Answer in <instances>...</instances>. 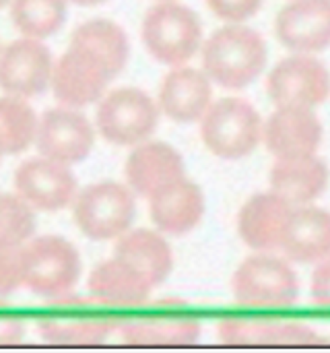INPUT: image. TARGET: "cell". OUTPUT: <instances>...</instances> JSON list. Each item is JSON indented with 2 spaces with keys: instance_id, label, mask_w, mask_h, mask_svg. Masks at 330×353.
<instances>
[{
  "instance_id": "cell-1",
  "label": "cell",
  "mask_w": 330,
  "mask_h": 353,
  "mask_svg": "<svg viewBox=\"0 0 330 353\" xmlns=\"http://www.w3.org/2000/svg\"><path fill=\"white\" fill-rule=\"evenodd\" d=\"M267 64L262 35L246 25H225L203 46V70L225 89H244L258 79Z\"/></svg>"
},
{
  "instance_id": "cell-2",
  "label": "cell",
  "mask_w": 330,
  "mask_h": 353,
  "mask_svg": "<svg viewBox=\"0 0 330 353\" xmlns=\"http://www.w3.org/2000/svg\"><path fill=\"white\" fill-rule=\"evenodd\" d=\"M141 35L155 60L182 66L203 43V23L190 6L178 0H159L145 12Z\"/></svg>"
},
{
  "instance_id": "cell-3",
  "label": "cell",
  "mask_w": 330,
  "mask_h": 353,
  "mask_svg": "<svg viewBox=\"0 0 330 353\" xmlns=\"http://www.w3.org/2000/svg\"><path fill=\"white\" fill-rule=\"evenodd\" d=\"M81 267V254L66 238L39 236L23 246V288L45 300L70 294Z\"/></svg>"
},
{
  "instance_id": "cell-4",
  "label": "cell",
  "mask_w": 330,
  "mask_h": 353,
  "mask_svg": "<svg viewBox=\"0 0 330 353\" xmlns=\"http://www.w3.org/2000/svg\"><path fill=\"white\" fill-rule=\"evenodd\" d=\"M262 128L256 108L240 97L213 101L200 118V137L207 149L221 159L250 155L262 139Z\"/></svg>"
},
{
  "instance_id": "cell-5",
  "label": "cell",
  "mask_w": 330,
  "mask_h": 353,
  "mask_svg": "<svg viewBox=\"0 0 330 353\" xmlns=\"http://www.w3.org/2000/svg\"><path fill=\"white\" fill-rule=\"evenodd\" d=\"M136 215V201L130 188L118 182H97L79 192L72 201L76 228L97 242L124 236Z\"/></svg>"
},
{
  "instance_id": "cell-6",
  "label": "cell",
  "mask_w": 330,
  "mask_h": 353,
  "mask_svg": "<svg viewBox=\"0 0 330 353\" xmlns=\"http://www.w3.org/2000/svg\"><path fill=\"white\" fill-rule=\"evenodd\" d=\"M159 105L138 87H118L101 97L95 124L99 134L120 147H136L155 132Z\"/></svg>"
},
{
  "instance_id": "cell-7",
  "label": "cell",
  "mask_w": 330,
  "mask_h": 353,
  "mask_svg": "<svg viewBox=\"0 0 330 353\" xmlns=\"http://www.w3.org/2000/svg\"><path fill=\"white\" fill-rule=\"evenodd\" d=\"M238 304L250 308H289L300 298V279L281 259L256 254L246 259L231 277Z\"/></svg>"
},
{
  "instance_id": "cell-8",
  "label": "cell",
  "mask_w": 330,
  "mask_h": 353,
  "mask_svg": "<svg viewBox=\"0 0 330 353\" xmlns=\"http://www.w3.org/2000/svg\"><path fill=\"white\" fill-rule=\"evenodd\" d=\"M97 304V302H95ZM95 304L70 294L50 300V314L39 321L37 329L43 341L54 345H99L114 331L112 319L99 316Z\"/></svg>"
},
{
  "instance_id": "cell-9",
  "label": "cell",
  "mask_w": 330,
  "mask_h": 353,
  "mask_svg": "<svg viewBox=\"0 0 330 353\" xmlns=\"http://www.w3.org/2000/svg\"><path fill=\"white\" fill-rule=\"evenodd\" d=\"M107 64L83 46L70 48L54 62L52 91L66 108H85L99 101L112 81Z\"/></svg>"
},
{
  "instance_id": "cell-10",
  "label": "cell",
  "mask_w": 330,
  "mask_h": 353,
  "mask_svg": "<svg viewBox=\"0 0 330 353\" xmlns=\"http://www.w3.org/2000/svg\"><path fill=\"white\" fill-rule=\"evenodd\" d=\"M267 91L273 103L316 108L330 93L329 68L310 54L287 56L275 64L267 79Z\"/></svg>"
},
{
  "instance_id": "cell-11",
  "label": "cell",
  "mask_w": 330,
  "mask_h": 353,
  "mask_svg": "<svg viewBox=\"0 0 330 353\" xmlns=\"http://www.w3.org/2000/svg\"><path fill=\"white\" fill-rule=\"evenodd\" d=\"M95 143V130L76 108H50L39 116L35 147L39 155L72 165L89 157Z\"/></svg>"
},
{
  "instance_id": "cell-12",
  "label": "cell",
  "mask_w": 330,
  "mask_h": 353,
  "mask_svg": "<svg viewBox=\"0 0 330 353\" xmlns=\"http://www.w3.org/2000/svg\"><path fill=\"white\" fill-rule=\"evenodd\" d=\"M54 58L41 39L19 37L0 52V89L14 97H35L52 85Z\"/></svg>"
},
{
  "instance_id": "cell-13",
  "label": "cell",
  "mask_w": 330,
  "mask_h": 353,
  "mask_svg": "<svg viewBox=\"0 0 330 353\" xmlns=\"http://www.w3.org/2000/svg\"><path fill=\"white\" fill-rule=\"evenodd\" d=\"M14 192L37 211H60L76 196V178L66 163L43 155L23 161L14 172Z\"/></svg>"
},
{
  "instance_id": "cell-14",
  "label": "cell",
  "mask_w": 330,
  "mask_h": 353,
  "mask_svg": "<svg viewBox=\"0 0 330 353\" xmlns=\"http://www.w3.org/2000/svg\"><path fill=\"white\" fill-rule=\"evenodd\" d=\"M267 149L277 159L316 155L322 143V124L312 108L279 105L262 128Z\"/></svg>"
},
{
  "instance_id": "cell-15",
  "label": "cell",
  "mask_w": 330,
  "mask_h": 353,
  "mask_svg": "<svg viewBox=\"0 0 330 353\" xmlns=\"http://www.w3.org/2000/svg\"><path fill=\"white\" fill-rule=\"evenodd\" d=\"M124 174L130 190L145 199H151L163 188L186 178L182 155L161 141H145L136 145L126 159Z\"/></svg>"
},
{
  "instance_id": "cell-16",
  "label": "cell",
  "mask_w": 330,
  "mask_h": 353,
  "mask_svg": "<svg viewBox=\"0 0 330 353\" xmlns=\"http://www.w3.org/2000/svg\"><path fill=\"white\" fill-rule=\"evenodd\" d=\"M279 41L298 52H320L330 46V0H291L277 14Z\"/></svg>"
},
{
  "instance_id": "cell-17",
  "label": "cell",
  "mask_w": 330,
  "mask_h": 353,
  "mask_svg": "<svg viewBox=\"0 0 330 353\" xmlns=\"http://www.w3.org/2000/svg\"><path fill=\"white\" fill-rule=\"evenodd\" d=\"M213 81L205 70L174 66L159 85V110L174 122L190 124L205 116L213 103Z\"/></svg>"
},
{
  "instance_id": "cell-18",
  "label": "cell",
  "mask_w": 330,
  "mask_h": 353,
  "mask_svg": "<svg viewBox=\"0 0 330 353\" xmlns=\"http://www.w3.org/2000/svg\"><path fill=\"white\" fill-rule=\"evenodd\" d=\"M291 213L293 207L273 190L256 194L242 207L238 215V234L252 250H281Z\"/></svg>"
},
{
  "instance_id": "cell-19",
  "label": "cell",
  "mask_w": 330,
  "mask_h": 353,
  "mask_svg": "<svg viewBox=\"0 0 330 353\" xmlns=\"http://www.w3.org/2000/svg\"><path fill=\"white\" fill-rule=\"evenodd\" d=\"M151 219L167 236H186L198 228L205 215L203 190L188 178L163 188L149 199Z\"/></svg>"
},
{
  "instance_id": "cell-20",
  "label": "cell",
  "mask_w": 330,
  "mask_h": 353,
  "mask_svg": "<svg viewBox=\"0 0 330 353\" xmlns=\"http://www.w3.org/2000/svg\"><path fill=\"white\" fill-rule=\"evenodd\" d=\"M87 288L97 304L118 308L141 306L153 292L151 281L118 256L97 265L89 275Z\"/></svg>"
},
{
  "instance_id": "cell-21",
  "label": "cell",
  "mask_w": 330,
  "mask_h": 353,
  "mask_svg": "<svg viewBox=\"0 0 330 353\" xmlns=\"http://www.w3.org/2000/svg\"><path fill=\"white\" fill-rule=\"evenodd\" d=\"M281 250L296 263H322L330 256V213L318 207H293Z\"/></svg>"
},
{
  "instance_id": "cell-22",
  "label": "cell",
  "mask_w": 330,
  "mask_h": 353,
  "mask_svg": "<svg viewBox=\"0 0 330 353\" xmlns=\"http://www.w3.org/2000/svg\"><path fill=\"white\" fill-rule=\"evenodd\" d=\"M329 178L327 163L316 155L277 159L271 170V190L291 207H304L327 190Z\"/></svg>"
},
{
  "instance_id": "cell-23",
  "label": "cell",
  "mask_w": 330,
  "mask_h": 353,
  "mask_svg": "<svg viewBox=\"0 0 330 353\" xmlns=\"http://www.w3.org/2000/svg\"><path fill=\"white\" fill-rule=\"evenodd\" d=\"M114 256L136 269L151 281L153 288L161 285L174 269V254L169 244L161 234L151 230H128L118 238Z\"/></svg>"
},
{
  "instance_id": "cell-24",
  "label": "cell",
  "mask_w": 330,
  "mask_h": 353,
  "mask_svg": "<svg viewBox=\"0 0 330 353\" xmlns=\"http://www.w3.org/2000/svg\"><path fill=\"white\" fill-rule=\"evenodd\" d=\"M70 43L83 46L97 54L107 64L112 77L122 72L130 56L126 31L110 19H91L81 23L70 35Z\"/></svg>"
},
{
  "instance_id": "cell-25",
  "label": "cell",
  "mask_w": 330,
  "mask_h": 353,
  "mask_svg": "<svg viewBox=\"0 0 330 353\" xmlns=\"http://www.w3.org/2000/svg\"><path fill=\"white\" fill-rule=\"evenodd\" d=\"M200 325L190 319L169 321H136L120 329V339L126 345H194L200 339Z\"/></svg>"
},
{
  "instance_id": "cell-26",
  "label": "cell",
  "mask_w": 330,
  "mask_h": 353,
  "mask_svg": "<svg viewBox=\"0 0 330 353\" xmlns=\"http://www.w3.org/2000/svg\"><path fill=\"white\" fill-rule=\"evenodd\" d=\"M37 114L33 108L14 95L0 97V141L6 155H19L35 143Z\"/></svg>"
},
{
  "instance_id": "cell-27",
  "label": "cell",
  "mask_w": 330,
  "mask_h": 353,
  "mask_svg": "<svg viewBox=\"0 0 330 353\" xmlns=\"http://www.w3.org/2000/svg\"><path fill=\"white\" fill-rule=\"evenodd\" d=\"M66 0H12L10 19L23 37L43 39L54 35L66 19Z\"/></svg>"
},
{
  "instance_id": "cell-28",
  "label": "cell",
  "mask_w": 330,
  "mask_h": 353,
  "mask_svg": "<svg viewBox=\"0 0 330 353\" xmlns=\"http://www.w3.org/2000/svg\"><path fill=\"white\" fill-rule=\"evenodd\" d=\"M35 209L14 194H2L0 203V242L10 246H25L35 234Z\"/></svg>"
},
{
  "instance_id": "cell-29",
  "label": "cell",
  "mask_w": 330,
  "mask_h": 353,
  "mask_svg": "<svg viewBox=\"0 0 330 353\" xmlns=\"http://www.w3.org/2000/svg\"><path fill=\"white\" fill-rule=\"evenodd\" d=\"M277 323L227 319L219 325V341L225 345H273Z\"/></svg>"
},
{
  "instance_id": "cell-30",
  "label": "cell",
  "mask_w": 330,
  "mask_h": 353,
  "mask_svg": "<svg viewBox=\"0 0 330 353\" xmlns=\"http://www.w3.org/2000/svg\"><path fill=\"white\" fill-rule=\"evenodd\" d=\"M23 288V246L0 242V300Z\"/></svg>"
},
{
  "instance_id": "cell-31",
  "label": "cell",
  "mask_w": 330,
  "mask_h": 353,
  "mask_svg": "<svg viewBox=\"0 0 330 353\" xmlns=\"http://www.w3.org/2000/svg\"><path fill=\"white\" fill-rule=\"evenodd\" d=\"M329 339H322L318 331L306 327V325H296V323H281L277 325L273 345H324Z\"/></svg>"
},
{
  "instance_id": "cell-32",
  "label": "cell",
  "mask_w": 330,
  "mask_h": 353,
  "mask_svg": "<svg viewBox=\"0 0 330 353\" xmlns=\"http://www.w3.org/2000/svg\"><path fill=\"white\" fill-rule=\"evenodd\" d=\"M265 0H207L209 8L229 23H242L258 12Z\"/></svg>"
},
{
  "instance_id": "cell-33",
  "label": "cell",
  "mask_w": 330,
  "mask_h": 353,
  "mask_svg": "<svg viewBox=\"0 0 330 353\" xmlns=\"http://www.w3.org/2000/svg\"><path fill=\"white\" fill-rule=\"evenodd\" d=\"M310 294H312L314 304L330 308V256L322 263H318V267L314 269Z\"/></svg>"
},
{
  "instance_id": "cell-34",
  "label": "cell",
  "mask_w": 330,
  "mask_h": 353,
  "mask_svg": "<svg viewBox=\"0 0 330 353\" xmlns=\"http://www.w3.org/2000/svg\"><path fill=\"white\" fill-rule=\"evenodd\" d=\"M23 335H25V325L14 314H10V310L0 302V347L19 343Z\"/></svg>"
},
{
  "instance_id": "cell-35",
  "label": "cell",
  "mask_w": 330,
  "mask_h": 353,
  "mask_svg": "<svg viewBox=\"0 0 330 353\" xmlns=\"http://www.w3.org/2000/svg\"><path fill=\"white\" fill-rule=\"evenodd\" d=\"M70 2L81 4V6H95V4H101V2H105V0H70Z\"/></svg>"
},
{
  "instance_id": "cell-36",
  "label": "cell",
  "mask_w": 330,
  "mask_h": 353,
  "mask_svg": "<svg viewBox=\"0 0 330 353\" xmlns=\"http://www.w3.org/2000/svg\"><path fill=\"white\" fill-rule=\"evenodd\" d=\"M10 2H12V0H0V8L6 6V4H10Z\"/></svg>"
},
{
  "instance_id": "cell-37",
  "label": "cell",
  "mask_w": 330,
  "mask_h": 353,
  "mask_svg": "<svg viewBox=\"0 0 330 353\" xmlns=\"http://www.w3.org/2000/svg\"><path fill=\"white\" fill-rule=\"evenodd\" d=\"M2 155H6V153H4V147H2V141H0V159H2Z\"/></svg>"
},
{
  "instance_id": "cell-38",
  "label": "cell",
  "mask_w": 330,
  "mask_h": 353,
  "mask_svg": "<svg viewBox=\"0 0 330 353\" xmlns=\"http://www.w3.org/2000/svg\"><path fill=\"white\" fill-rule=\"evenodd\" d=\"M0 203H2V194H0Z\"/></svg>"
},
{
  "instance_id": "cell-39",
  "label": "cell",
  "mask_w": 330,
  "mask_h": 353,
  "mask_svg": "<svg viewBox=\"0 0 330 353\" xmlns=\"http://www.w3.org/2000/svg\"><path fill=\"white\" fill-rule=\"evenodd\" d=\"M329 343H330V339H329Z\"/></svg>"
}]
</instances>
